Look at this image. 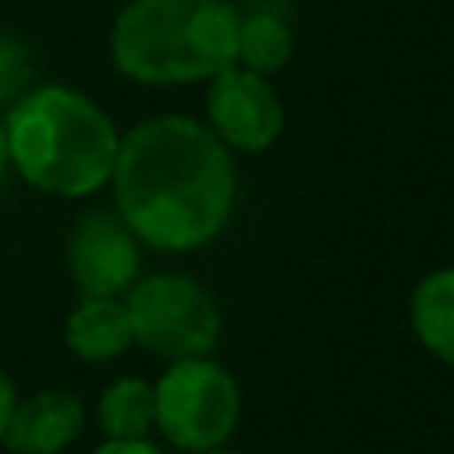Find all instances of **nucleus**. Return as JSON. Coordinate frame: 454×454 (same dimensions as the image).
Here are the masks:
<instances>
[{
    "mask_svg": "<svg viewBox=\"0 0 454 454\" xmlns=\"http://www.w3.org/2000/svg\"><path fill=\"white\" fill-rule=\"evenodd\" d=\"M7 167H11V160H7V142H4V121H0V188H4Z\"/></svg>",
    "mask_w": 454,
    "mask_h": 454,
    "instance_id": "16",
    "label": "nucleus"
},
{
    "mask_svg": "<svg viewBox=\"0 0 454 454\" xmlns=\"http://www.w3.org/2000/svg\"><path fill=\"white\" fill-rule=\"evenodd\" d=\"M64 344L82 362H114L117 355H124L135 344L124 298L82 294L64 323Z\"/></svg>",
    "mask_w": 454,
    "mask_h": 454,
    "instance_id": "9",
    "label": "nucleus"
},
{
    "mask_svg": "<svg viewBox=\"0 0 454 454\" xmlns=\"http://www.w3.org/2000/svg\"><path fill=\"white\" fill-rule=\"evenodd\" d=\"M114 213L156 252L209 245L231 220L238 170L209 124L163 114L121 135L110 174Z\"/></svg>",
    "mask_w": 454,
    "mask_h": 454,
    "instance_id": "1",
    "label": "nucleus"
},
{
    "mask_svg": "<svg viewBox=\"0 0 454 454\" xmlns=\"http://www.w3.org/2000/svg\"><path fill=\"white\" fill-rule=\"evenodd\" d=\"M14 383H11V376L0 369V440H4V429H7V419H11V411H14Z\"/></svg>",
    "mask_w": 454,
    "mask_h": 454,
    "instance_id": "15",
    "label": "nucleus"
},
{
    "mask_svg": "<svg viewBox=\"0 0 454 454\" xmlns=\"http://www.w3.org/2000/svg\"><path fill=\"white\" fill-rule=\"evenodd\" d=\"M92 454H160L149 440H106Z\"/></svg>",
    "mask_w": 454,
    "mask_h": 454,
    "instance_id": "14",
    "label": "nucleus"
},
{
    "mask_svg": "<svg viewBox=\"0 0 454 454\" xmlns=\"http://www.w3.org/2000/svg\"><path fill=\"white\" fill-rule=\"evenodd\" d=\"M85 426V408L67 390H39L14 404L4 447L14 454H60Z\"/></svg>",
    "mask_w": 454,
    "mask_h": 454,
    "instance_id": "8",
    "label": "nucleus"
},
{
    "mask_svg": "<svg viewBox=\"0 0 454 454\" xmlns=\"http://www.w3.org/2000/svg\"><path fill=\"white\" fill-rule=\"evenodd\" d=\"M294 53V32L287 14L277 4H245L238 7V50L234 64L255 74L280 71Z\"/></svg>",
    "mask_w": 454,
    "mask_h": 454,
    "instance_id": "10",
    "label": "nucleus"
},
{
    "mask_svg": "<svg viewBox=\"0 0 454 454\" xmlns=\"http://www.w3.org/2000/svg\"><path fill=\"white\" fill-rule=\"evenodd\" d=\"M153 390L156 429L184 454L223 447L241 419L238 380L209 358L170 362Z\"/></svg>",
    "mask_w": 454,
    "mask_h": 454,
    "instance_id": "5",
    "label": "nucleus"
},
{
    "mask_svg": "<svg viewBox=\"0 0 454 454\" xmlns=\"http://www.w3.org/2000/svg\"><path fill=\"white\" fill-rule=\"evenodd\" d=\"M206 124L231 153H266L284 131V106L266 74L231 64L209 78Z\"/></svg>",
    "mask_w": 454,
    "mask_h": 454,
    "instance_id": "6",
    "label": "nucleus"
},
{
    "mask_svg": "<svg viewBox=\"0 0 454 454\" xmlns=\"http://www.w3.org/2000/svg\"><path fill=\"white\" fill-rule=\"evenodd\" d=\"M234 50L238 7L227 0H128L110 25V60L138 85L209 82Z\"/></svg>",
    "mask_w": 454,
    "mask_h": 454,
    "instance_id": "3",
    "label": "nucleus"
},
{
    "mask_svg": "<svg viewBox=\"0 0 454 454\" xmlns=\"http://www.w3.org/2000/svg\"><path fill=\"white\" fill-rule=\"evenodd\" d=\"M124 305L135 344L156 358H206L220 340V312L213 294L184 273H149L135 280Z\"/></svg>",
    "mask_w": 454,
    "mask_h": 454,
    "instance_id": "4",
    "label": "nucleus"
},
{
    "mask_svg": "<svg viewBox=\"0 0 454 454\" xmlns=\"http://www.w3.org/2000/svg\"><path fill=\"white\" fill-rule=\"evenodd\" d=\"M138 245L117 213L92 209L67 234V273L82 294L121 298L138 280Z\"/></svg>",
    "mask_w": 454,
    "mask_h": 454,
    "instance_id": "7",
    "label": "nucleus"
},
{
    "mask_svg": "<svg viewBox=\"0 0 454 454\" xmlns=\"http://www.w3.org/2000/svg\"><path fill=\"white\" fill-rule=\"evenodd\" d=\"M35 85V64L21 39L0 35V106H11Z\"/></svg>",
    "mask_w": 454,
    "mask_h": 454,
    "instance_id": "13",
    "label": "nucleus"
},
{
    "mask_svg": "<svg viewBox=\"0 0 454 454\" xmlns=\"http://www.w3.org/2000/svg\"><path fill=\"white\" fill-rule=\"evenodd\" d=\"M96 422L106 440H145L156 426V390L138 376L114 380L96 401Z\"/></svg>",
    "mask_w": 454,
    "mask_h": 454,
    "instance_id": "12",
    "label": "nucleus"
},
{
    "mask_svg": "<svg viewBox=\"0 0 454 454\" xmlns=\"http://www.w3.org/2000/svg\"><path fill=\"white\" fill-rule=\"evenodd\" d=\"M4 121L7 160L21 181L57 199H89L110 184L121 131L110 114L71 85H32Z\"/></svg>",
    "mask_w": 454,
    "mask_h": 454,
    "instance_id": "2",
    "label": "nucleus"
},
{
    "mask_svg": "<svg viewBox=\"0 0 454 454\" xmlns=\"http://www.w3.org/2000/svg\"><path fill=\"white\" fill-rule=\"evenodd\" d=\"M199 454H238V450H223V447H216V450H199Z\"/></svg>",
    "mask_w": 454,
    "mask_h": 454,
    "instance_id": "17",
    "label": "nucleus"
},
{
    "mask_svg": "<svg viewBox=\"0 0 454 454\" xmlns=\"http://www.w3.org/2000/svg\"><path fill=\"white\" fill-rule=\"evenodd\" d=\"M411 330L429 355L454 365V266H440L415 284Z\"/></svg>",
    "mask_w": 454,
    "mask_h": 454,
    "instance_id": "11",
    "label": "nucleus"
}]
</instances>
